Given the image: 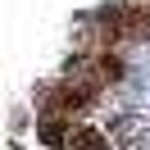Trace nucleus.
Wrapping results in <instances>:
<instances>
[{
    "label": "nucleus",
    "mask_w": 150,
    "mask_h": 150,
    "mask_svg": "<svg viewBox=\"0 0 150 150\" xmlns=\"http://www.w3.org/2000/svg\"><path fill=\"white\" fill-rule=\"evenodd\" d=\"M68 146H73V150H105V137H100V132H91V127H82V132L68 137Z\"/></svg>",
    "instance_id": "nucleus-1"
}]
</instances>
